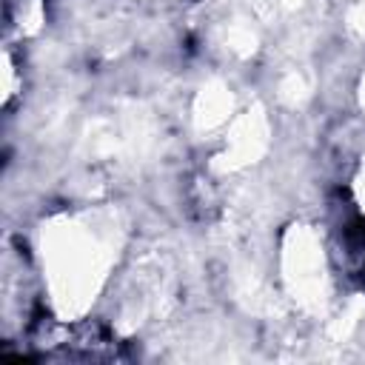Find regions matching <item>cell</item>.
<instances>
[{
  "label": "cell",
  "instance_id": "cell-2",
  "mask_svg": "<svg viewBox=\"0 0 365 365\" xmlns=\"http://www.w3.org/2000/svg\"><path fill=\"white\" fill-rule=\"evenodd\" d=\"M359 197H362V202H365V174H362V180H359ZM365 208V205H362Z\"/></svg>",
  "mask_w": 365,
  "mask_h": 365
},
{
  "label": "cell",
  "instance_id": "cell-1",
  "mask_svg": "<svg viewBox=\"0 0 365 365\" xmlns=\"http://www.w3.org/2000/svg\"><path fill=\"white\" fill-rule=\"evenodd\" d=\"M43 257L54 299L68 308L94 291L97 277H103L108 262V248L97 228L80 220H68L48 228L43 240Z\"/></svg>",
  "mask_w": 365,
  "mask_h": 365
}]
</instances>
